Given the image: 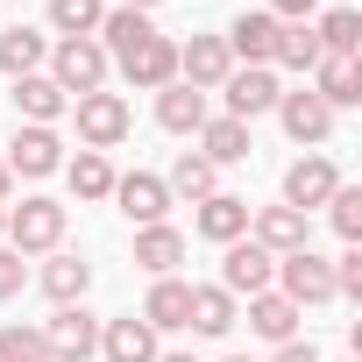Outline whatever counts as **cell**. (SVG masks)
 <instances>
[{"label": "cell", "mask_w": 362, "mask_h": 362, "mask_svg": "<svg viewBox=\"0 0 362 362\" xmlns=\"http://www.w3.org/2000/svg\"><path fill=\"white\" fill-rule=\"evenodd\" d=\"M107 50H100V36H64L57 50H50V78H57V93L64 100H86V93H107Z\"/></svg>", "instance_id": "6da1fadb"}, {"label": "cell", "mask_w": 362, "mask_h": 362, "mask_svg": "<svg viewBox=\"0 0 362 362\" xmlns=\"http://www.w3.org/2000/svg\"><path fill=\"white\" fill-rule=\"evenodd\" d=\"M8 249H15V256H50V249H64V206L43 199V192H29L22 206H8Z\"/></svg>", "instance_id": "7a4b0ae2"}, {"label": "cell", "mask_w": 362, "mask_h": 362, "mask_svg": "<svg viewBox=\"0 0 362 362\" xmlns=\"http://www.w3.org/2000/svg\"><path fill=\"white\" fill-rule=\"evenodd\" d=\"M270 291H284L298 313H305V305H334V256H320V249L277 256V284H270Z\"/></svg>", "instance_id": "3957f363"}, {"label": "cell", "mask_w": 362, "mask_h": 362, "mask_svg": "<svg viewBox=\"0 0 362 362\" xmlns=\"http://www.w3.org/2000/svg\"><path fill=\"white\" fill-rule=\"evenodd\" d=\"M128 128H135V114H128V100L121 93H86L78 100V149H121L128 142Z\"/></svg>", "instance_id": "277c9868"}, {"label": "cell", "mask_w": 362, "mask_h": 362, "mask_svg": "<svg viewBox=\"0 0 362 362\" xmlns=\"http://www.w3.org/2000/svg\"><path fill=\"white\" fill-rule=\"evenodd\" d=\"M43 355H50V362H93V355H100V320H93L86 305H57V313L43 320Z\"/></svg>", "instance_id": "5b68a950"}, {"label": "cell", "mask_w": 362, "mask_h": 362, "mask_svg": "<svg viewBox=\"0 0 362 362\" xmlns=\"http://www.w3.org/2000/svg\"><path fill=\"white\" fill-rule=\"evenodd\" d=\"M270 284H277V256H270V249H256L249 235L221 249V291H228V298H256V291H270Z\"/></svg>", "instance_id": "8992f818"}, {"label": "cell", "mask_w": 362, "mask_h": 362, "mask_svg": "<svg viewBox=\"0 0 362 362\" xmlns=\"http://www.w3.org/2000/svg\"><path fill=\"white\" fill-rule=\"evenodd\" d=\"M277 121H284V135L291 142H305V149H320L327 135H334V107L313 93V86H298V93H277V107H270Z\"/></svg>", "instance_id": "52a82bcc"}, {"label": "cell", "mask_w": 362, "mask_h": 362, "mask_svg": "<svg viewBox=\"0 0 362 362\" xmlns=\"http://www.w3.org/2000/svg\"><path fill=\"white\" fill-rule=\"evenodd\" d=\"M249 242L270 256H298V249H313V221L291 206H249Z\"/></svg>", "instance_id": "ba28073f"}, {"label": "cell", "mask_w": 362, "mask_h": 362, "mask_svg": "<svg viewBox=\"0 0 362 362\" xmlns=\"http://www.w3.org/2000/svg\"><path fill=\"white\" fill-rule=\"evenodd\" d=\"M277 36H284V22L270 15V8H249V15H235L228 22V57H242V64H277Z\"/></svg>", "instance_id": "9c48e42d"}, {"label": "cell", "mask_w": 362, "mask_h": 362, "mask_svg": "<svg viewBox=\"0 0 362 362\" xmlns=\"http://www.w3.org/2000/svg\"><path fill=\"white\" fill-rule=\"evenodd\" d=\"M114 64H121V78H128V86L163 93V86L177 78V43H170V36H142V43H135V50H121Z\"/></svg>", "instance_id": "30bf717a"}, {"label": "cell", "mask_w": 362, "mask_h": 362, "mask_svg": "<svg viewBox=\"0 0 362 362\" xmlns=\"http://www.w3.org/2000/svg\"><path fill=\"white\" fill-rule=\"evenodd\" d=\"M221 93H228V114H235V121H256V114H270V107H277V93H284V86H277V71H270V64H235V71L221 78Z\"/></svg>", "instance_id": "8fae6325"}, {"label": "cell", "mask_w": 362, "mask_h": 362, "mask_svg": "<svg viewBox=\"0 0 362 362\" xmlns=\"http://www.w3.org/2000/svg\"><path fill=\"white\" fill-rule=\"evenodd\" d=\"M0 163H8L15 177H50V170H64V142H57V128H29L22 121Z\"/></svg>", "instance_id": "7c38bea8"}, {"label": "cell", "mask_w": 362, "mask_h": 362, "mask_svg": "<svg viewBox=\"0 0 362 362\" xmlns=\"http://www.w3.org/2000/svg\"><path fill=\"white\" fill-rule=\"evenodd\" d=\"M334 185H341V170H334L327 156H298V163L284 170V206L313 221V206H327V199H334Z\"/></svg>", "instance_id": "4fadbf2b"}, {"label": "cell", "mask_w": 362, "mask_h": 362, "mask_svg": "<svg viewBox=\"0 0 362 362\" xmlns=\"http://www.w3.org/2000/svg\"><path fill=\"white\" fill-rule=\"evenodd\" d=\"M228 71H235V57H228L221 36H192V43H177V78H185L192 93H221Z\"/></svg>", "instance_id": "5bb4252c"}, {"label": "cell", "mask_w": 362, "mask_h": 362, "mask_svg": "<svg viewBox=\"0 0 362 362\" xmlns=\"http://www.w3.org/2000/svg\"><path fill=\"white\" fill-rule=\"evenodd\" d=\"M114 206H121L135 228H156V221L170 214V185L149 177V170H128V177H114Z\"/></svg>", "instance_id": "9a60e30c"}, {"label": "cell", "mask_w": 362, "mask_h": 362, "mask_svg": "<svg viewBox=\"0 0 362 362\" xmlns=\"http://www.w3.org/2000/svg\"><path fill=\"white\" fill-rule=\"evenodd\" d=\"M36 284H43V298H50V305H86V291H93V263H86V256H71V249H50Z\"/></svg>", "instance_id": "2e32d148"}, {"label": "cell", "mask_w": 362, "mask_h": 362, "mask_svg": "<svg viewBox=\"0 0 362 362\" xmlns=\"http://www.w3.org/2000/svg\"><path fill=\"white\" fill-rule=\"evenodd\" d=\"M100 355L107 362H156L163 348H156V327L142 313H128V320H100Z\"/></svg>", "instance_id": "e0dca14e"}, {"label": "cell", "mask_w": 362, "mask_h": 362, "mask_svg": "<svg viewBox=\"0 0 362 362\" xmlns=\"http://www.w3.org/2000/svg\"><path fill=\"white\" fill-rule=\"evenodd\" d=\"M192 228L206 235V242H242L249 235V199L242 192H214V199H199V214H192Z\"/></svg>", "instance_id": "ac0fdd59"}, {"label": "cell", "mask_w": 362, "mask_h": 362, "mask_svg": "<svg viewBox=\"0 0 362 362\" xmlns=\"http://www.w3.org/2000/svg\"><path fill=\"white\" fill-rule=\"evenodd\" d=\"M177 263H185V235H177L170 221L135 228V270H149V277H177Z\"/></svg>", "instance_id": "d6986e66"}, {"label": "cell", "mask_w": 362, "mask_h": 362, "mask_svg": "<svg viewBox=\"0 0 362 362\" xmlns=\"http://www.w3.org/2000/svg\"><path fill=\"white\" fill-rule=\"evenodd\" d=\"M313 93L341 114V107H362V57H320L313 64Z\"/></svg>", "instance_id": "ffe728a7"}, {"label": "cell", "mask_w": 362, "mask_h": 362, "mask_svg": "<svg viewBox=\"0 0 362 362\" xmlns=\"http://www.w3.org/2000/svg\"><path fill=\"white\" fill-rule=\"evenodd\" d=\"M156 121H163L170 135H199L214 114H206V93H192L185 78H170V86L156 93Z\"/></svg>", "instance_id": "44dd1931"}, {"label": "cell", "mask_w": 362, "mask_h": 362, "mask_svg": "<svg viewBox=\"0 0 362 362\" xmlns=\"http://www.w3.org/2000/svg\"><path fill=\"white\" fill-rule=\"evenodd\" d=\"M15 107H22V121H29V128H57V114H64L71 100L57 93V78H50V71H29V78H15Z\"/></svg>", "instance_id": "7402d4cb"}, {"label": "cell", "mask_w": 362, "mask_h": 362, "mask_svg": "<svg viewBox=\"0 0 362 362\" xmlns=\"http://www.w3.org/2000/svg\"><path fill=\"white\" fill-rule=\"evenodd\" d=\"M235 320H242V298H228L221 284H192V313H185V327H192V334L221 341V334H228Z\"/></svg>", "instance_id": "603a6c76"}, {"label": "cell", "mask_w": 362, "mask_h": 362, "mask_svg": "<svg viewBox=\"0 0 362 362\" xmlns=\"http://www.w3.org/2000/svg\"><path fill=\"white\" fill-rule=\"evenodd\" d=\"M298 320H305V313H298V305H291L284 291H256V298H249V327H256V334H263L270 348L298 341Z\"/></svg>", "instance_id": "cb8c5ba5"}, {"label": "cell", "mask_w": 362, "mask_h": 362, "mask_svg": "<svg viewBox=\"0 0 362 362\" xmlns=\"http://www.w3.org/2000/svg\"><path fill=\"white\" fill-rule=\"evenodd\" d=\"M64 185H71V199L100 206V199H114V163L100 149H78V156H64Z\"/></svg>", "instance_id": "d4e9b609"}, {"label": "cell", "mask_w": 362, "mask_h": 362, "mask_svg": "<svg viewBox=\"0 0 362 362\" xmlns=\"http://www.w3.org/2000/svg\"><path fill=\"white\" fill-rule=\"evenodd\" d=\"M185 313H192V284H185V277H156V284H149L142 320H149L156 334H177V327H185Z\"/></svg>", "instance_id": "484cf974"}, {"label": "cell", "mask_w": 362, "mask_h": 362, "mask_svg": "<svg viewBox=\"0 0 362 362\" xmlns=\"http://www.w3.org/2000/svg\"><path fill=\"white\" fill-rule=\"evenodd\" d=\"M199 156L221 170V163H242L249 156V121H235V114H221V121H206L199 128Z\"/></svg>", "instance_id": "4316f807"}, {"label": "cell", "mask_w": 362, "mask_h": 362, "mask_svg": "<svg viewBox=\"0 0 362 362\" xmlns=\"http://www.w3.org/2000/svg\"><path fill=\"white\" fill-rule=\"evenodd\" d=\"M43 57H50V43L36 36V29H0V71L8 78H29V71H43Z\"/></svg>", "instance_id": "83f0119b"}, {"label": "cell", "mask_w": 362, "mask_h": 362, "mask_svg": "<svg viewBox=\"0 0 362 362\" xmlns=\"http://www.w3.org/2000/svg\"><path fill=\"white\" fill-rule=\"evenodd\" d=\"M163 185H170L177 199H192V206H199V199H214V192H221V170H214L199 149H185V156L170 163V177H163Z\"/></svg>", "instance_id": "f1b7e54d"}, {"label": "cell", "mask_w": 362, "mask_h": 362, "mask_svg": "<svg viewBox=\"0 0 362 362\" xmlns=\"http://www.w3.org/2000/svg\"><path fill=\"white\" fill-rule=\"evenodd\" d=\"M313 36H320L327 57H362V15H355V8H327V15L313 22Z\"/></svg>", "instance_id": "f546056e"}, {"label": "cell", "mask_w": 362, "mask_h": 362, "mask_svg": "<svg viewBox=\"0 0 362 362\" xmlns=\"http://www.w3.org/2000/svg\"><path fill=\"white\" fill-rule=\"evenodd\" d=\"M142 36H156L149 15H135V8H107V22H100V50H107V64H114L121 50H135Z\"/></svg>", "instance_id": "4dcf8cb0"}, {"label": "cell", "mask_w": 362, "mask_h": 362, "mask_svg": "<svg viewBox=\"0 0 362 362\" xmlns=\"http://www.w3.org/2000/svg\"><path fill=\"white\" fill-rule=\"evenodd\" d=\"M100 22H107V0H50L57 43H64V36H100Z\"/></svg>", "instance_id": "1f68e13d"}, {"label": "cell", "mask_w": 362, "mask_h": 362, "mask_svg": "<svg viewBox=\"0 0 362 362\" xmlns=\"http://www.w3.org/2000/svg\"><path fill=\"white\" fill-rule=\"evenodd\" d=\"M327 50H320V36H313V22H284V36H277V64L284 71H305L313 78V64H320Z\"/></svg>", "instance_id": "d6a6232c"}, {"label": "cell", "mask_w": 362, "mask_h": 362, "mask_svg": "<svg viewBox=\"0 0 362 362\" xmlns=\"http://www.w3.org/2000/svg\"><path fill=\"white\" fill-rule=\"evenodd\" d=\"M327 221H334V235H341L348 249H362V185H334Z\"/></svg>", "instance_id": "836d02e7"}, {"label": "cell", "mask_w": 362, "mask_h": 362, "mask_svg": "<svg viewBox=\"0 0 362 362\" xmlns=\"http://www.w3.org/2000/svg\"><path fill=\"white\" fill-rule=\"evenodd\" d=\"M0 362H50V355H43V327L8 320V327H0Z\"/></svg>", "instance_id": "e575fe53"}, {"label": "cell", "mask_w": 362, "mask_h": 362, "mask_svg": "<svg viewBox=\"0 0 362 362\" xmlns=\"http://www.w3.org/2000/svg\"><path fill=\"white\" fill-rule=\"evenodd\" d=\"M334 298H362V249L334 256Z\"/></svg>", "instance_id": "d590c367"}, {"label": "cell", "mask_w": 362, "mask_h": 362, "mask_svg": "<svg viewBox=\"0 0 362 362\" xmlns=\"http://www.w3.org/2000/svg\"><path fill=\"white\" fill-rule=\"evenodd\" d=\"M22 284H29V263H22V256H15L8 242H0V298H15Z\"/></svg>", "instance_id": "8d00e7d4"}, {"label": "cell", "mask_w": 362, "mask_h": 362, "mask_svg": "<svg viewBox=\"0 0 362 362\" xmlns=\"http://www.w3.org/2000/svg\"><path fill=\"white\" fill-rule=\"evenodd\" d=\"M270 15H277V22H313L320 0H270Z\"/></svg>", "instance_id": "74e56055"}, {"label": "cell", "mask_w": 362, "mask_h": 362, "mask_svg": "<svg viewBox=\"0 0 362 362\" xmlns=\"http://www.w3.org/2000/svg\"><path fill=\"white\" fill-rule=\"evenodd\" d=\"M270 362H320V348H313V341H284Z\"/></svg>", "instance_id": "f35d334b"}, {"label": "cell", "mask_w": 362, "mask_h": 362, "mask_svg": "<svg viewBox=\"0 0 362 362\" xmlns=\"http://www.w3.org/2000/svg\"><path fill=\"white\" fill-rule=\"evenodd\" d=\"M0 206H15V170L0 163Z\"/></svg>", "instance_id": "ab89813d"}, {"label": "cell", "mask_w": 362, "mask_h": 362, "mask_svg": "<svg viewBox=\"0 0 362 362\" xmlns=\"http://www.w3.org/2000/svg\"><path fill=\"white\" fill-rule=\"evenodd\" d=\"M121 8H135V15H149V8H163V0H121Z\"/></svg>", "instance_id": "60d3db41"}, {"label": "cell", "mask_w": 362, "mask_h": 362, "mask_svg": "<svg viewBox=\"0 0 362 362\" xmlns=\"http://www.w3.org/2000/svg\"><path fill=\"white\" fill-rule=\"evenodd\" d=\"M156 362H199V355H185V348H170V355H156Z\"/></svg>", "instance_id": "b9f144b4"}, {"label": "cell", "mask_w": 362, "mask_h": 362, "mask_svg": "<svg viewBox=\"0 0 362 362\" xmlns=\"http://www.w3.org/2000/svg\"><path fill=\"white\" fill-rule=\"evenodd\" d=\"M0 242H8V206H0Z\"/></svg>", "instance_id": "7bdbcfd3"}, {"label": "cell", "mask_w": 362, "mask_h": 362, "mask_svg": "<svg viewBox=\"0 0 362 362\" xmlns=\"http://www.w3.org/2000/svg\"><path fill=\"white\" fill-rule=\"evenodd\" d=\"M228 362H249V355H228Z\"/></svg>", "instance_id": "ee69618b"}]
</instances>
